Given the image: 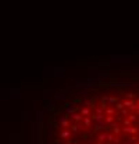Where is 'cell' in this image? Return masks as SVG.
Listing matches in <instances>:
<instances>
[{
  "mask_svg": "<svg viewBox=\"0 0 139 144\" xmlns=\"http://www.w3.org/2000/svg\"><path fill=\"white\" fill-rule=\"evenodd\" d=\"M70 127H71V132H72V133H76V132H81V130L85 129L82 122H75L74 125H70Z\"/></svg>",
  "mask_w": 139,
  "mask_h": 144,
  "instance_id": "6da1fadb",
  "label": "cell"
},
{
  "mask_svg": "<svg viewBox=\"0 0 139 144\" xmlns=\"http://www.w3.org/2000/svg\"><path fill=\"white\" fill-rule=\"evenodd\" d=\"M60 125H61V127L63 129H68L70 127V121H68V115H66V116H61L60 118Z\"/></svg>",
  "mask_w": 139,
  "mask_h": 144,
  "instance_id": "7a4b0ae2",
  "label": "cell"
},
{
  "mask_svg": "<svg viewBox=\"0 0 139 144\" xmlns=\"http://www.w3.org/2000/svg\"><path fill=\"white\" fill-rule=\"evenodd\" d=\"M110 126L113 127V134H114V136H118V134L121 133V127H120V125H118L117 122H111Z\"/></svg>",
  "mask_w": 139,
  "mask_h": 144,
  "instance_id": "3957f363",
  "label": "cell"
},
{
  "mask_svg": "<svg viewBox=\"0 0 139 144\" xmlns=\"http://www.w3.org/2000/svg\"><path fill=\"white\" fill-rule=\"evenodd\" d=\"M68 118H71L74 122H82V119H83V116L81 115L79 112H74V114H71V115H68Z\"/></svg>",
  "mask_w": 139,
  "mask_h": 144,
  "instance_id": "277c9868",
  "label": "cell"
},
{
  "mask_svg": "<svg viewBox=\"0 0 139 144\" xmlns=\"http://www.w3.org/2000/svg\"><path fill=\"white\" fill-rule=\"evenodd\" d=\"M107 126H108V125L104 122V119L103 121H99V122L95 123V132H97V130H102V129H104V127H107Z\"/></svg>",
  "mask_w": 139,
  "mask_h": 144,
  "instance_id": "5b68a950",
  "label": "cell"
},
{
  "mask_svg": "<svg viewBox=\"0 0 139 144\" xmlns=\"http://www.w3.org/2000/svg\"><path fill=\"white\" fill-rule=\"evenodd\" d=\"M71 136H72V132L68 130V129H64L61 133H60V139H70Z\"/></svg>",
  "mask_w": 139,
  "mask_h": 144,
  "instance_id": "8992f818",
  "label": "cell"
},
{
  "mask_svg": "<svg viewBox=\"0 0 139 144\" xmlns=\"http://www.w3.org/2000/svg\"><path fill=\"white\" fill-rule=\"evenodd\" d=\"M90 112H92V109H90L89 107H82V108L79 109V114L82 116H89Z\"/></svg>",
  "mask_w": 139,
  "mask_h": 144,
  "instance_id": "52a82bcc",
  "label": "cell"
},
{
  "mask_svg": "<svg viewBox=\"0 0 139 144\" xmlns=\"http://www.w3.org/2000/svg\"><path fill=\"white\" fill-rule=\"evenodd\" d=\"M76 111H78L76 107H74V105L70 107V104H66V112H67V115H71V114L76 112Z\"/></svg>",
  "mask_w": 139,
  "mask_h": 144,
  "instance_id": "ba28073f",
  "label": "cell"
},
{
  "mask_svg": "<svg viewBox=\"0 0 139 144\" xmlns=\"http://www.w3.org/2000/svg\"><path fill=\"white\" fill-rule=\"evenodd\" d=\"M83 126H85V129H88V127H90V125H92V118H89V116H83Z\"/></svg>",
  "mask_w": 139,
  "mask_h": 144,
  "instance_id": "9c48e42d",
  "label": "cell"
},
{
  "mask_svg": "<svg viewBox=\"0 0 139 144\" xmlns=\"http://www.w3.org/2000/svg\"><path fill=\"white\" fill-rule=\"evenodd\" d=\"M85 105H86V107H89L90 109H95V107H96V103H95V99L86 100V101H85Z\"/></svg>",
  "mask_w": 139,
  "mask_h": 144,
  "instance_id": "30bf717a",
  "label": "cell"
},
{
  "mask_svg": "<svg viewBox=\"0 0 139 144\" xmlns=\"http://www.w3.org/2000/svg\"><path fill=\"white\" fill-rule=\"evenodd\" d=\"M92 119H93L95 122L103 121V119H104V114H95V115H92Z\"/></svg>",
  "mask_w": 139,
  "mask_h": 144,
  "instance_id": "8fae6325",
  "label": "cell"
},
{
  "mask_svg": "<svg viewBox=\"0 0 139 144\" xmlns=\"http://www.w3.org/2000/svg\"><path fill=\"white\" fill-rule=\"evenodd\" d=\"M104 112H106V115H117L115 109L111 108V107H106V108H104Z\"/></svg>",
  "mask_w": 139,
  "mask_h": 144,
  "instance_id": "7c38bea8",
  "label": "cell"
},
{
  "mask_svg": "<svg viewBox=\"0 0 139 144\" xmlns=\"http://www.w3.org/2000/svg\"><path fill=\"white\" fill-rule=\"evenodd\" d=\"M122 104H124V107L129 108V107H131L132 104H135V101H134V100H129V99H125L124 101H122Z\"/></svg>",
  "mask_w": 139,
  "mask_h": 144,
  "instance_id": "4fadbf2b",
  "label": "cell"
},
{
  "mask_svg": "<svg viewBox=\"0 0 139 144\" xmlns=\"http://www.w3.org/2000/svg\"><path fill=\"white\" fill-rule=\"evenodd\" d=\"M114 116L115 115H107V116H104V122L107 123V125H110L111 122H114Z\"/></svg>",
  "mask_w": 139,
  "mask_h": 144,
  "instance_id": "5bb4252c",
  "label": "cell"
},
{
  "mask_svg": "<svg viewBox=\"0 0 139 144\" xmlns=\"http://www.w3.org/2000/svg\"><path fill=\"white\" fill-rule=\"evenodd\" d=\"M127 118H128V119L134 123V122H136V119H138L139 116L136 115V114H128V115H127Z\"/></svg>",
  "mask_w": 139,
  "mask_h": 144,
  "instance_id": "9a60e30c",
  "label": "cell"
},
{
  "mask_svg": "<svg viewBox=\"0 0 139 144\" xmlns=\"http://www.w3.org/2000/svg\"><path fill=\"white\" fill-rule=\"evenodd\" d=\"M136 140H138V136L136 134H131L129 137H127V143H134Z\"/></svg>",
  "mask_w": 139,
  "mask_h": 144,
  "instance_id": "2e32d148",
  "label": "cell"
},
{
  "mask_svg": "<svg viewBox=\"0 0 139 144\" xmlns=\"http://www.w3.org/2000/svg\"><path fill=\"white\" fill-rule=\"evenodd\" d=\"M129 114V109L127 108V107H124L122 109H120V115H122V116H127Z\"/></svg>",
  "mask_w": 139,
  "mask_h": 144,
  "instance_id": "e0dca14e",
  "label": "cell"
},
{
  "mask_svg": "<svg viewBox=\"0 0 139 144\" xmlns=\"http://www.w3.org/2000/svg\"><path fill=\"white\" fill-rule=\"evenodd\" d=\"M114 134H113V133H107V134H106V140H107L108 141V143H113V140H114Z\"/></svg>",
  "mask_w": 139,
  "mask_h": 144,
  "instance_id": "ac0fdd59",
  "label": "cell"
},
{
  "mask_svg": "<svg viewBox=\"0 0 139 144\" xmlns=\"http://www.w3.org/2000/svg\"><path fill=\"white\" fill-rule=\"evenodd\" d=\"M107 101H108V104H110V105H113V104H115V103L118 101V99H117V97H113V96H111V97H108V99H107Z\"/></svg>",
  "mask_w": 139,
  "mask_h": 144,
  "instance_id": "d6986e66",
  "label": "cell"
},
{
  "mask_svg": "<svg viewBox=\"0 0 139 144\" xmlns=\"http://www.w3.org/2000/svg\"><path fill=\"white\" fill-rule=\"evenodd\" d=\"M106 134H107V133H104V132H103V133H100L99 136H97V140H99V141H106Z\"/></svg>",
  "mask_w": 139,
  "mask_h": 144,
  "instance_id": "ffe728a7",
  "label": "cell"
},
{
  "mask_svg": "<svg viewBox=\"0 0 139 144\" xmlns=\"http://www.w3.org/2000/svg\"><path fill=\"white\" fill-rule=\"evenodd\" d=\"M95 111H96V114H104V108H103V107H100V105L95 107Z\"/></svg>",
  "mask_w": 139,
  "mask_h": 144,
  "instance_id": "44dd1931",
  "label": "cell"
},
{
  "mask_svg": "<svg viewBox=\"0 0 139 144\" xmlns=\"http://www.w3.org/2000/svg\"><path fill=\"white\" fill-rule=\"evenodd\" d=\"M122 125H124V126H131V125H132V122L128 119V118H125V119L122 121Z\"/></svg>",
  "mask_w": 139,
  "mask_h": 144,
  "instance_id": "7402d4cb",
  "label": "cell"
},
{
  "mask_svg": "<svg viewBox=\"0 0 139 144\" xmlns=\"http://www.w3.org/2000/svg\"><path fill=\"white\" fill-rule=\"evenodd\" d=\"M115 108H117L118 109V111H120V109H122V108H124V104H122V103H115Z\"/></svg>",
  "mask_w": 139,
  "mask_h": 144,
  "instance_id": "603a6c76",
  "label": "cell"
},
{
  "mask_svg": "<svg viewBox=\"0 0 139 144\" xmlns=\"http://www.w3.org/2000/svg\"><path fill=\"white\" fill-rule=\"evenodd\" d=\"M127 99H129V100H134V97H135V94H134V93H127Z\"/></svg>",
  "mask_w": 139,
  "mask_h": 144,
  "instance_id": "cb8c5ba5",
  "label": "cell"
},
{
  "mask_svg": "<svg viewBox=\"0 0 139 144\" xmlns=\"http://www.w3.org/2000/svg\"><path fill=\"white\" fill-rule=\"evenodd\" d=\"M132 144H139V141L136 140V141H134V143H132Z\"/></svg>",
  "mask_w": 139,
  "mask_h": 144,
  "instance_id": "d4e9b609",
  "label": "cell"
},
{
  "mask_svg": "<svg viewBox=\"0 0 139 144\" xmlns=\"http://www.w3.org/2000/svg\"><path fill=\"white\" fill-rule=\"evenodd\" d=\"M138 137H139V127H138Z\"/></svg>",
  "mask_w": 139,
  "mask_h": 144,
  "instance_id": "484cf974",
  "label": "cell"
},
{
  "mask_svg": "<svg viewBox=\"0 0 139 144\" xmlns=\"http://www.w3.org/2000/svg\"><path fill=\"white\" fill-rule=\"evenodd\" d=\"M67 144H72V143H67Z\"/></svg>",
  "mask_w": 139,
  "mask_h": 144,
  "instance_id": "4316f807",
  "label": "cell"
},
{
  "mask_svg": "<svg viewBox=\"0 0 139 144\" xmlns=\"http://www.w3.org/2000/svg\"><path fill=\"white\" fill-rule=\"evenodd\" d=\"M138 105H139V103H138Z\"/></svg>",
  "mask_w": 139,
  "mask_h": 144,
  "instance_id": "83f0119b",
  "label": "cell"
},
{
  "mask_svg": "<svg viewBox=\"0 0 139 144\" xmlns=\"http://www.w3.org/2000/svg\"><path fill=\"white\" fill-rule=\"evenodd\" d=\"M108 144H110V143H108Z\"/></svg>",
  "mask_w": 139,
  "mask_h": 144,
  "instance_id": "f1b7e54d",
  "label": "cell"
}]
</instances>
